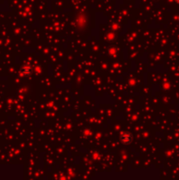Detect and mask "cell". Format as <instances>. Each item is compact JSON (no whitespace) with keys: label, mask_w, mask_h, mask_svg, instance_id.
<instances>
[{"label":"cell","mask_w":179,"mask_h":180,"mask_svg":"<svg viewBox=\"0 0 179 180\" xmlns=\"http://www.w3.org/2000/svg\"><path fill=\"white\" fill-rule=\"evenodd\" d=\"M133 141V135L129 132H124L120 135V141L123 144H130Z\"/></svg>","instance_id":"6da1fadb"},{"label":"cell","mask_w":179,"mask_h":180,"mask_svg":"<svg viewBox=\"0 0 179 180\" xmlns=\"http://www.w3.org/2000/svg\"><path fill=\"white\" fill-rule=\"evenodd\" d=\"M175 1H176V2H177L178 4H179V0H175Z\"/></svg>","instance_id":"3957f363"},{"label":"cell","mask_w":179,"mask_h":180,"mask_svg":"<svg viewBox=\"0 0 179 180\" xmlns=\"http://www.w3.org/2000/svg\"><path fill=\"white\" fill-rule=\"evenodd\" d=\"M19 72L22 76H30L33 73V68L29 64H25L20 68Z\"/></svg>","instance_id":"7a4b0ae2"}]
</instances>
